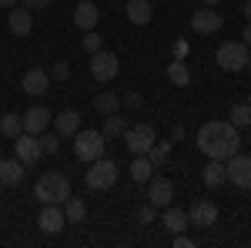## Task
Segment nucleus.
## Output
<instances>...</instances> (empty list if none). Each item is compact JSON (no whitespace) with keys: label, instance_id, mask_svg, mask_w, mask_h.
<instances>
[{"label":"nucleus","instance_id":"obj_1","mask_svg":"<svg viewBox=\"0 0 251 248\" xmlns=\"http://www.w3.org/2000/svg\"><path fill=\"white\" fill-rule=\"evenodd\" d=\"M198 151L211 161H228L231 154L241 151V131L231 121H208L198 131Z\"/></svg>","mask_w":251,"mask_h":248},{"label":"nucleus","instance_id":"obj_2","mask_svg":"<svg viewBox=\"0 0 251 248\" xmlns=\"http://www.w3.org/2000/svg\"><path fill=\"white\" fill-rule=\"evenodd\" d=\"M34 198L40 205H64L71 198V181L60 171H44L34 185Z\"/></svg>","mask_w":251,"mask_h":248},{"label":"nucleus","instance_id":"obj_3","mask_svg":"<svg viewBox=\"0 0 251 248\" xmlns=\"http://www.w3.org/2000/svg\"><path fill=\"white\" fill-rule=\"evenodd\" d=\"M104 151H107V138H104L100 128H80V131L74 134V158H77V161L91 165V161H97Z\"/></svg>","mask_w":251,"mask_h":248},{"label":"nucleus","instance_id":"obj_4","mask_svg":"<svg viewBox=\"0 0 251 248\" xmlns=\"http://www.w3.org/2000/svg\"><path fill=\"white\" fill-rule=\"evenodd\" d=\"M248 44L245 40H225L221 47H218V54H214V60H218V67L221 71H228V74H238V71H245L248 67Z\"/></svg>","mask_w":251,"mask_h":248},{"label":"nucleus","instance_id":"obj_5","mask_svg":"<svg viewBox=\"0 0 251 248\" xmlns=\"http://www.w3.org/2000/svg\"><path fill=\"white\" fill-rule=\"evenodd\" d=\"M84 181H87V188H94V191H107L117 181V165L100 154L97 161H91V168L84 171Z\"/></svg>","mask_w":251,"mask_h":248},{"label":"nucleus","instance_id":"obj_6","mask_svg":"<svg viewBox=\"0 0 251 248\" xmlns=\"http://www.w3.org/2000/svg\"><path fill=\"white\" fill-rule=\"evenodd\" d=\"M225 174H228V181H231L234 188L241 191H251V154H231L228 161H225Z\"/></svg>","mask_w":251,"mask_h":248},{"label":"nucleus","instance_id":"obj_7","mask_svg":"<svg viewBox=\"0 0 251 248\" xmlns=\"http://www.w3.org/2000/svg\"><path fill=\"white\" fill-rule=\"evenodd\" d=\"M154 141H157V134L151 124H134V128L127 124V131H124V148L131 151V158L134 154H148Z\"/></svg>","mask_w":251,"mask_h":248},{"label":"nucleus","instance_id":"obj_8","mask_svg":"<svg viewBox=\"0 0 251 248\" xmlns=\"http://www.w3.org/2000/svg\"><path fill=\"white\" fill-rule=\"evenodd\" d=\"M117 71H121V60H117L114 51L100 47L97 54H91V74H94V81L107 84V81H114V77H117Z\"/></svg>","mask_w":251,"mask_h":248},{"label":"nucleus","instance_id":"obj_9","mask_svg":"<svg viewBox=\"0 0 251 248\" xmlns=\"http://www.w3.org/2000/svg\"><path fill=\"white\" fill-rule=\"evenodd\" d=\"M14 151H17V158L24 161V165H37L40 158H44L40 138L37 134H27V131H20L17 138H14Z\"/></svg>","mask_w":251,"mask_h":248},{"label":"nucleus","instance_id":"obj_10","mask_svg":"<svg viewBox=\"0 0 251 248\" xmlns=\"http://www.w3.org/2000/svg\"><path fill=\"white\" fill-rule=\"evenodd\" d=\"M214 221H218V205H214V201H208V198H198V201H191V208H188V225L211 228Z\"/></svg>","mask_w":251,"mask_h":248},{"label":"nucleus","instance_id":"obj_11","mask_svg":"<svg viewBox=\"0 0 251 248\" xmlns=\"http://www.w3.org/2000/svg\"><path fill=\"white\" fill-rule=\"evenodd\" d=\"M225 27V17L214 10V7H204V10H194L191 14V30L194 34H218Z\"/></svg>","mask_w":251,"mask_h":248},{"label":"nucleus","instance_id":"obj_12","mask_svg":"<svg viewBox=\"0 0 251 248\" xmlns=\"http://www.w3.org/2000/svg\"><path fill=\"white\" fill-rule=\"evenodd\" d=\"M37 225H40V231H47V235L64 231V225H67L64 205H44V208H40V215H37Z\"/></svg>","mask_w":251,"mask_h":248},{"label":"nucleus","instance_id":"obj_13","mask_svg":"<svg viewBox=\"0 0 251 248\" xmlns=\"http://www.w3.org/2000/svg\"><path fill=\"white\" fill-rule=\"evenodd\" d=\"M148 201H151L154 208H168L174 201V185L168 178H151V181H148Z\"/></svg>","mask_w":251,"mask_h":248},{"label":"nucleus","instance_id":"obj_14","mask_svg":"<svg viewBox=\"0 0 251 248\" xmlns=\"http://www.w3.org/2000/svg\"><path fill=\"white\" fill-rule=\"evenodd\" d=\"M24 117V131L27 134H44L47 128H50V111L44 108V104H34V108H27V114H20Z\"/></svg>","mask_w":251,"mask_h":248},{"label":"nucleus","instance_id":"obj_15","mask_svg":"<svg viewBox=\"0 0 251 248\" xmlns=\"http://www.w3.org/2000/svg\"><path fill=\"white\" fill-rule=\"evenodd\" d=\"M7 27H10L14 37H27V34L34 30V10H27V7H10Z\"/></svg>","mask_w":251,"mask_h":248},{"label":"nucleus","instance_id":"obj_16","mask_svg":"<svg viewBox=\"0 0 251 248\" xmlns=\"http://www.w3.org/2000/svg\"><path fill=\"white\" fill-rule=\"evenodd\" d=\"M20 87H24L30 97L47 94V87H50V74H47V71H40V67H30L27 74L20 77Z\"/></svg>","mask_w":251,"mask_h":248},{"label":"nucleus","instance_id":"obj_17","mask_svg":"<svg viewBox=\"0 0 251 248\" xmlns=\"http://www.w3.org/2000/svg\"><path fill=\"white\" fill-rule=\"evenodd\" d=\"M97 20H100V10H97L94 0H80L77 7H74V27L77 30H94Z\"/></svg>","mask_w":251,"mask_h":248},{"label":"nucleus","instance_id":"obj_18","mask_svg":"<svg viewBox=\"0 0 251 248\" xmlns=\"http://www.w3.org/2000/svg\"><path fill=\"white\" fill-rule=\"evenodd\" d=\"M124 14H127V20L134 27H148L151 17H154V7H151V0H127L124 3Z\"/></svg>","mask_w":251,"mask_h":248},{"label":"nucleus","instance_id":"obj_19","mask_svg":"<svg viewBox=\"0 0 251 248\" xmlns=\"http://www.w3.org/2000/svg\"><path fill=\"white\" fill-rule=\"evenodd\" d=\"M127 174H131V181H134V185H148V181L154 178V165H151V158H148V154H134Z\"/></svg>","mask_w":251,"mask_h":248},{"label":"nucleus","instance_id":"obj_20","mask_svg":"<svg viewBox=\"0 0 251 248\" xmlns=\"http://www.w3.org/2000/svg\"><path fill=\"white\" fill-rule=\"evenodd\" d=\"M54 131H57L60 138H74V134L80 131V114L74 111V108H67V111H60V114L54 117Z\"/></svg>","mask_w":251,"mask_h":248},{"label":"nucleus","instance_id":"obj_21","mask_svg":"<svg viewBox=\"0 0 251 248\" xmlns=\"http://www.w3.org/2000/svg\"><path fill=\"white\" fill-rule=\"evenodd\" d=\"M201 181H204L208 188L225 185V181H228V174H225V161H211V158H208V165L201 168Z\"/></svg>","mask_w":251,"mask_h":248},{"label":"nucleus","instance_id":"obj_22","mask_svg":"<svg viewBox=\"0 0 251 248\" xmlns=\"http://www.w3.org/2000/svg\"><path fill=\"white\" fill-rule=\"evenodd\" d=\"M161 225H164L168 231H174V235L184 231V228H188V211H184V208H171V205H168L164 215H161Z\"/></svg>","mask_w":251,"mask_h":248},{"label":"nucleus","instance_id":"obj_23","mask_svg":"<svg viewBox=\"0 0 251 248\" xmlns=\"http://www.w3.org/2000/svg\"><path fill=\"white\" fill-rule=\"evenodd\" d=\"M20 178H24V161L20 158H14V161L0 158V181L3 185H20Z\"/></svg>","mask_w":251,"mask_h":248},{"label":"nucleus","instance_id":"obj_24","mask_svg":"<svg viewBox=\"0 0 251 248\" xmlns=\"http://www.w3.org/2000/svg\"><path fill=\"white\" fill-rule=\"evenodd\" d=\"M168 81H171L174 87H188V84H191V71H188V64L181 57H174L171 64H168Z\"/></svg>","mask_w":251,"mask_h":248},{"label":"nucleus","instance_id":"obj_25","mask_svg":"<svg viewBox=\"0 0 251 248\" xmlns=\"http://www.w3.org/2000/svg\"><path fill=\"white\" fill-rule=\"evenodd\" d=\"M117 108H121V97H117L114 91H100V94L94 97V111H97L100 117L117 114Z\"/></svg>","mask_w":251,"mask_h":248},{"label":"nucleus","instance_id":"obj_26","mask_svg":"<svg viewBox=\"0 0 251 248\" xmlns=\"http://www.w3.org/2000/svg\"><path fill=\"white\" fill-rule=\"evenodd\" d=\"M100 131H104L107 141H111V138H124V131H127V117L107 114V117H104V124H100Z\"/></svg>","mask_w":251,"mask_h":248},{"label":"nucleus","instance_id":"obj_27","mask_svg":"<svg viewBox=\"0 0 251 248\" xmlns=\"http://www.w3.org/2000/svg\"><path fill=\"white\" fill-rule=\"evenodd\" d=\"M64 215H67V225H80L87 218V205L80 198H67L64 201Z\"/></svg>","mask_w":251,"mask_h":248},{"label":"nucleus","instance_id":"obj_28","mask_svg":"<svg viewBox=\"0 0 251 248\" xmlns=\"http://www.w3.org/2000/svg\"><path fill=\"white\" fill-rule=\"evenodd\" d=\"M228 121H231L238 131H245V128H251V108L245 104V101H238L231 111H228Z\"/></svg>","mask_w":251,"mask_h":248},{"label":"nucleus","instance_id":"obj_29","mask_svg":"<svg viewBox=\"0 0 251 248\" xmlns=\"http://www.w3.org/2000/svg\"><path fill=\"white\" fill-rule=\"evenodd\" d=\"M20 131H24V117H20V114H14V111H10V114L0 117V134H3V138H10V141H14Z\"/></svg>","mask_w":251,"mask_h":248},{"label":"nucleus","instance_id":"obj_30","mask_svg":"<svg viewBox=\"0 0 251 248\" xmlns=\"http://www.w3.org/2000/svg\"><path fill=\"white\" fill-rule=\"evenodd\" d=\"M168 154H171V144H168V141H154V144H151V151H148V158H151V165H164V161H168Z\"/></svg>","mask_w":251,"mask_h":248},{"label":"nucleus","instance_id":"obj_31","mask_svg":"<svg viewBox=\"0 0 251 248\" xmlns=\"http://www.w3.org/2000/svg\"><path fill=\"white\" fill-rule=\"evenodd\" d=\"M37 138H40V148H44V154H57V151H60V134H57V131H54V134L44 131V134H37Z\"/></svg>","mask_w":251,"mask_h":248},{"label":"nucleus","instance_id":"obj_32","mask_svg":"<svg viewBox=\"0 0 251 248\" xmlns=\"http://www.w3.org/2000/svg\"><path fill=\"white\" fill-rule=\"evenodd\" d=\"M137 221H141V225H154V221H157V208L151 205V201L137 208Z\"/></svg>","mask_w":251,"mask_h":248},{"label":"nucleus","instance_id":"obj_33","mask_svg":"<svg viewBox=\"0 0 251 248\" xmlns=\"http://www.w3.org/2000/svg\"><path fill=\"white\" fill-rule=\"evenodd\" d=\"M47 74L54 77V81H67V77H71V64H67V60H54V67H50Z\"/></svg>","mask_w":251,"mask_h":248},{"label":"nucleus","instance_id":"obj_34","mask_svg":"<svg viewBox=\"0 0 251 248\" xmlns=\"http://www.w3.org/2000/svg\"><path fill=\"white\" fill-rule=\"evenodd\" d=\"M104 47V40H100V34H94V30H87V37H84V51L87 54H97Z\"/></svg>","mask_w":251,"mask_h":248},{"label":"nucleus","instance_id":"obj_35","mask_svg":"<svg viewBox=\"0 0 251 248\" xmlns=\"http://www.w3.org/2000/svg\"><path fill=\"white\" fill-rule=\"evenodd\" d=\"M121 104H127V108H134V111H137L144 101H141V94H137V91H127V94L121 97Z\"/></svg>","mask_w":251,"mask_h":248},{"label":"nucleus","instance_id":"obj_36","mask_svg":"<svg viewBox=\"0 0 251 248\" xmlns=\"http://www.w3.org/2000/svg\"><path fill=\"white\" fill-rule=\"evenodd\" d=\"M191 245H194V242L184 235V231H177V235H174V248H191Z\"/></svg>","mask_w":251,"mask_h":248},{"label":"nucleus","instance_id":"obj_37","mask_svg":"<svg viewBox=\"0 0 251 248\" xmlns=\"http://www.w3.org/2000/svg\"><path fill=\"white\" fill-rule=\"evenodd\" d=\"M188 51H191V47H188V40H177V44H174V57H188Z\"/></svg>","mask_w":251,"mask_h":248},{"label":"nucleus","instance_id":"obj_38","mask_svg":"<svg viewBox=\"0 0 251 248\" xmlns=\"http://www.w3.org/2000/svg\"><path fill=\"white\" fill-rule=\"evenodd\" d=\"M20 3H24L27 10H44V7H47L50 0H20Z\"/></svg>","mask_w":251,"mask_h":248},{"label":"nucleus","instance_id":"obj_39","mask_svg":"<svg viewBox=\"0 0 251 248\" xmlns=\"http://www.w3.org/2000/svg\"><path fill=\"white\" fill-rule=\"evenodd\" d=\"M241 40H245V44H248V47H251V24H248V27H245V30H241Z\"/></svg>","mask_w":251,"mask_h":248},{"label":"nucleus","instance_id":"obj_40","mask_svg":"<svg viewBox=\"0 0 251 248\" xmlns=\"http://www.w3.org/2000/svg\"><path fill=\"white\" fill-rule=\"evenodd\" d=\"M241 14H245V17L251 20V0H245V10H241Z\"/></svg>","mask_w":251,"mask_h":248},{"label":"nucleus","instance_id":"obj_41","mask_svg":"<svg viewBox=\"0 0 251 248\" xmlns=\"http://www.w3.org/2000/svg\"><path fill=\"white\" fill-rule=\"evenodd\" d=\"M14 3H17V0H0V7H7V10H10Z\"/></svg>","mask_w":251,"mask_h":248},{"label":"nucleus","instance_id":"obj_42","mask_svg":"<svg viewBox=\"0 0 251 248\" xmlns=\"http://www.w3.org/2000/svg\"><path fill=\"white\" fill-rule=\"evenodd\" d=\"M201 3H204V7H218L221 0H201Z\"/></svg>","mask_w":251,"mask_h":248},{"label":"nucleus","instance_id":"obj_43","mask_svg":"<svg viewBox=\"0 0 251 248\" xmlns=\"http://www.w3.org/2000/svg\"><path fill=\"white\" fill-rule=\"evenodd\" d=\"M245 104H248V108H251V94H248V97H245Z\"/></svg>","mask_w":251,"mask_h":248},{"label":"nucleus","instance_id":"obj_44","mask_svg":"<svg viewBox=\"0 0 251 248\" xmlns=\"http://www.w3.org/2000/svg\"><path fill=\"white\" fill-rule=\"evenodd\" d=\"M245 131H248V144H251V128H245Z\"/></svg>","mask_w":251,"mask_h":248},{"label":"nucleus","instance_id":"obj_45","mask_svg":"<svg viewBox=\"0 0 251 248\" xmlns=\"http://www.w3.org/2000/svg\"><path fill=\"white\" fill-rule=\"evenodd\" d=\"M245 71H251V54H248V67H245Z\"/></svg>","mask_w":251,"mask_h":248},{"label":"nucleus","instance_id":"obj_46","mask_svg":"<svg viewBox=\"0 0 251 248\" xmlns=\"http://www.w3.org/2000/svg\"><path fill=\"white\" fill-rule=\"evenodd\" d=\"M0 188H3V181H0Z\"/></svg>","mask_w":251,"mask_h":248}]
</instances>
